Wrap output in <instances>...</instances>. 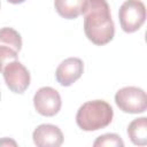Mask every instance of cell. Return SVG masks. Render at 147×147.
Instances as JSON below:
<instances>
[{"label": "cell", "mask_w": 147, "mask_h": 147, "mask_svg": "<svg viewBox=\"0 0 147 147\" xmlns=\"http://www.w3.org/2000/svg\"><path fill=\"white\" fill-rule=\"evenodd\" d=\"M2 75L7 87L14 93L22 94L30 85V72L17 60L7 63L2 70Z\"/></svg>", "instance_id": "obj_5"}, {"label": "cell", "mask_w": 147, "mask_h": 147, "mask_svg": "<svg viewBox=\"0 0 147 147\" xmlns=\"http://www.w3.org/2000/svg\"><path fill=\"white\" fill-rule=\"evenodd\" d=\"M114 117L111 106L105 100L83 103L76 114V123L83 131H96L108 126Z\"/></svg>", "instance_id": "obj_2"}, {"label": "cell", "mask_w": 147, "mask_h": 147, "mask_svg": "<svg viewBox=\"0 0 147 147\" xmlns=\"http://www.w3.org/2000/svg\"><path fill=\"white\" fill-rule=\"evenodd\" d=\"M0 6H1V5H0Z\"/></svg>", "instance_id": "obj_16"}, {"label": "cell", "mask_w": 147, "mask_h": 147, "mask_svg": "<svg viewBox=\"0 0 147 147\" xmlns=\"http://www.w3.org/2000/svg\"><path fill=\"white\" fill-rule=\"evenodd\" d=\"M84 0H54L57 14L67 20H75L82 14Z\"/></svg>", "instance_id": "obj_10"}, {"label": "cell", "mask_w": 147, "mask_h": 147, "mask_svg": "<svg viewBox=\"0 0 147 147\" xmlns=\"http://www.w3.org/2000/svg\"><path fill=\"white\" fill-rule=\"evenodd\" d=\"M94 147H101V146H107V147H123L124 142L121 139V137L116 133H105L100 137L96 138V140L93 142Z\"/></svg>", "instance_id": "obj_12"}, {"label": "cell", "mask_w": 147, "mask_h": 147, "mask_svg": "<svg viewBox=\"0 0 147 147\" xmlns=\"http://www.w3.org/2000/svg\"><path fill=\"white\" fill-rule=\"evenodd\" d=\"M33 106L37 113L42 116L46 117L55 116L60 111L62 106L61 95L55 88L51 86L40 87L34 93Z\"/></svg>", "instance_id": "obj_6"}, {"label": "cell", "mask_w": 147, "mask_h": 147, "mask_svg": "<svg viewBox=\"0 0 147 147\" xmlns=\"http://www.w3.org/2000/svg\"><path fill=\"white\" fill-rule=\"evenodd\" d=\"M7 1L13 3V5H18V3H23L25 0H7Z\"/></svg>", "instance_id": "obj_14"}, {"label": "cell", "mask_w": 147, "mask_h": 147, "mask_svg": "<svg viewBox=\"0 0 147 147\" xmlns=\"http://www.w3.org/2000/svg\"><path fill=\"white\" fill-rule=\"evenodd\" d=\"M127 136L132 144L145 146L147 144V118L139 117L133 119L127 126Z\"/></svg>", "instance_id": "obj_9"}, {"label": "cell", "mask_w": 147, "mask_h": 147, "mask_svg": "<svg viewBox=\"0 0 147 147\" xmlns=\"http://www.w3.org/2000/svg\"><path fill=\"white\" fill-rule=\"evenodd\" d=\"M84 71V63L79 57H68L62 61L55 71V78L61 86H70L80 78Z\"/></svg>", "instance_id": "obj_7"}, {"label": "cell", "mask_w": 147, "mask_h": 147, "mask_svg": "<svg viewBox=\"0 0 147 147\" xmlns=\"http://www.w3.org/2000/svg\"><path fill=\"white\" fill-rule=\"evenodd\" d=\"M17 55L18 53L13 48L5 45H0V72H2L7 63L17 60Z\"/></svg>", "instance_id": "obj_13"}, {"label": "cell", "mask_w": 147, "mask_h": 147, "mask_svg": "<svg viewBox=\"0 0 147 147\" xmlns=\"http://www.w3.org/2000/svg\"><path fill=\"white\" fill-rule=\"evenodd\" d=\"M0 45L8 46L18 53L22 48L21 34L13 28H2L0 29Z\"/></svg>", "instance_id": "obj_11"}, {"label": "cell", "mask_w": 147, "mask_h": 147, "mask_svg": "<svg viewBox=\"0 0 147 147\" xmlns=\"http://www.w3.org/2000/svg\"><path fill=\"white\" fill-rule=\"evenodd\" d=\"M84 32L94 45L102 46L113 40L115 25L107 0H84Z\"/></svg>", "instance_id": "obj_1"}, {"label": "cell", "mask_w": 147, "mask_h": 147, "mask_svg": "<svg viewBox=\"0 0 147 147\" xmlns=\"http://www.w3.org/2000/svg\"><path fill=\"white\" fill-rule=\"evenodd\" d=\"M0 96H1V94H0Z\"/></svg>", "instance_id": "obj_15"}, {"label": "cell", "mask_w": 147, "mask_h": 147, "mask_svg": "<svg viewBox=\"0 0 147 147\" xmlns=\"http://www.w3.org/2000/svg\"><path fill=\"white\" fill-rule=\"evenodd\" d=\"M115 103L123 113L141 114L147 108L146 92L137 86L123 87L116 92Z\"/></svg>", "instance_id": "obj_4"}, {"label": "cell", "mask_w": 147, "mask_h": 147, "mask_svg": "<svg viewBox=\"0 0 147 147\" xmlns=\"http://www.w3.org/2000/svg\"><path fill=\"white\" fill-rule=\"evenodd\" d=\"M118 20L123 31L132 33L138 31L146 21V7L140 0H126L118 11Z\"/></svg>", "instance_id": "obj_3"}, {"label": "cell", "mask_w": 147, "mask_h": 147, "mask_svg": "<svg viewBox=\"0 0 147 147\" xmlns=\"http://www.w3.org/2000/svg\"><path fill=\"white\" fill-rule=\"evenodd\" d=\"M32 139L37 147H59L63 142V133L56 125L40 124L34 129Z\"/></svg>", "instance_id": "obj_8"}]
</instances>
